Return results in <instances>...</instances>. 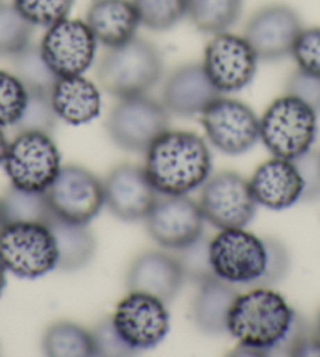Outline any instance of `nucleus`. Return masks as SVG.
<instances>
[{
    "label": "nucleus",
    "instance_id": "f8f14e48",
    "mask_svg": "<svg viewBox=\"0 0 320 357\" xmlns=\"http://www.w3.org/2000/svg\"><path fill=\"white\" fill-rule=\"evenodd\" d=\"M257 55L243 36L230 32L214 35L205 49L206 75L221 95L250 85L257 70Z\"/></svg>",
    "mask_w": 320,
    "mask_h": 357
},
{
    "label": "nucleus",
    "instance_id": "c85d7f7f",
    "mask_svg": "<svg viewBox=\"0 0 320 357\" xmlns=\"http://www.w3.org/2000/svg\"><path fill=\"white\" fill-rule=\"evenodd\" d=\"M33 26L13 3L0 2V57H15L30 45Z\"/></svg>",
    "mask_w": 320,
    "mask_h": 357
},
{
    "label": "nucleus",
    "instance_id": "0eeeda50",
    "mask_svg": "<svg viewBox=\"0 0 320 357\" xmlns=\"http://www.w3.org/2000/svg\"><path fill=\"white\" fill-rule=\"evenodd\" d=\"M60 151L51 134L17 132L8 144L3 167L11 186L46 192L61 169Z\"/></svg>",
    "mask_w": 320,
    "mask_h": 357
},
{
    "label": "nucleus",
    "instance_id": "4468645a",
    "mask_svg": "<svg viewBox=\"0 0 320 357\" xmlns=\"http://www.w3.org/2000/svg\"><path fill=\"white\" fill-rule=\"evenodd\" d=\"M97 41L87 22L63 20L47 27L41 52L58 77L82 76L93 63Z\"/></svg>",
    "mask_w": 320,
    "mask_h": 357
},
{
    "label": "nucleus",
    "instance_id": "79ce46f5",
    "mask_svg": "<svg viewBox=\"0 0 320 357\" xmlns=\"http://www.w3.org/2000/svg\"><path fill=\"white\" fill-rule=\"evenodd\" d=\"M314 335L317 337V340L320 342V312L317 315V321H316V329H314Z\"/></svg>",
    "mask_w": 320,
    "mask_h": 357
},
{
    "label": "nucleus",
    "instance_id": "dca6fc26",
    "mask_svg": "<svg viewBox=\"0 0 320 357\" xmlns=\"http://www.w3.org/2000/svg\"><path fill=\"white\" fill-rule=\"evenodd\" d=\"M205 216L200 203L187 195H163L146 216V229L159 245L179 250L202 235Z\"/></svg>",
    "mask_w": 320,
    "mask_h": 357
},
{
    "label": "nucleus",
    "instance_id": "58836bf2",
    "mask_svg": "<svg viewBox=\"0 0 320 357\" xmlns=\"http://www.w3.org/2000/svg\"><path fill=\"white\" fill-rule=\"evenodd\" d=\"M7 150H8V140L5 137V132L2 126H0V165L3 164L5 156H7Z\"/></svg>",
    "mask_w": 320,
    "mask_h": 357
},
{
    "label": "nucleus",
    "instance_id": "423d86ee",
    "mask_svg": "<svg viewBox=\"0 0 320 357\" xmlns=\"http://www.w3.org/2000/svg\"><path fill=\"white\" fill-rule=\"evenodd\" d=\"M0 263L7 273L22 279H38L58 264V250L45 224H7L0 233Z\"/></svg>",
    "mask_w": 320,
    "mask_h": 357
},
{
    "label": "nucleus",
    "instance_id": "7c9ffc66",
    "mask_svg": "<svg viewBox=\"0 0 320 357\" xmlns=\"http://www.w3.org/2000/svg\"><path fill=\"white\" fill-rule=\"evenodd\" d=\"M176 252V260L182 269L184 279L200 285L217 277L211 261V241L205 235Z\"/></svg>",
    "mask_w": 320,
    "mask_h": 357
},
{
    "label": "nucleus",
    "instance_id": "cd10ccee",
    "mask_svg": "<svg viewBox=\"0 0 320 357\" xmlns=\"http://www.w3.org/2000/svg\"><path fill=\"white\" fill-rule=\"evenodd\" d=\"M15 75L29 93H52L58 76L47 65L40 46L29 45L13 57Z\"/></svg>",
    "mask_w": 320,
    "mask_h": 357
},
{
    "label": "nucleus",
    "instance_id": "a19ab883",
    "mask_svg": "<svg viewBox=\"0 0 320 357\" xmlns=\"http://www.w3.org/2000/svg\"><path fill=\"white\" fill-rule=\"evenodd\" d=\"M7 225V219H5V213H3V206H2V200H0V233Z\"/></svg>",
    "mask_w": 320,
    "mask_h": 357
},
{
    "label": "nucleus",
    "instance_id": "f03ea898",
    "mask_svg": "<svg viewBox=\"0 0 320 357\" xmlns=\"http://www.w3.org/2000/svg\"><path fill=\"white\" fill-rule=\"evenodd\" d=\"M211 170V151L195 132L165 131L146 151L145 172L163 195H187L207 181Z\"/></svg>",
    "mask_w": 320,
    "mask_h": 357
},
{
    "label": "nucleus",
    "instance_id": "f3484780",
    "mask_svg": "<svg viewBox=\"0 0 320 357\" xmlns=\"http://www.w3.org/2000/svg\"><path fill=\"white\" fill-rule=\"evenodd\" d=\"M157 194L145 167L140 165H116L104 181L107 208L113 216L126 222L146 219L159 199Z\"/></svg>",
    "mask_w": 320,
    "mask_h": 357
},
{
    "label": "nucleus",
    "instance_id": "2f4dec72",
    "mask_svg": "<svg viewBox=\"0 0 320 357\" xmlns=\"http://www.w3.org/2000/svg\"><path fill=\"white\" fill-rule=\"evenodd\" d=\"M51 93H29L26 107L15 128L17 132H45L52 134L57 125Z\"/></svg>",
    "mask_w": 320,
    "mask_h": 357
},
{
    "label": "nucleus",
    "instance_id": "f257e3e1",
    "mask_svg": "<svg viewBox=\"0 0 320 357\" xmlns=\"http://www.w3.org/2000/svg\"><path fill=\"white\" fill-rule=\"evenodd\" d=\"M211 261L220 279L257 288L276 285L287 274L291 258L278 239L227 229L211 241Z\"/></svg>",
    "mask_w": 320,
    "mask_h": 357
},
{
    "label": "nucleus",
    "instance_id": "6ab92c4d",
    "mask_svg": "<svg viewBox=\"0 0 320 357\" xmlns=\"http://www.w3.org/2000/svg\"><path fill=\"white\" fill-rule=\"evenodd\" d=\"M184 280L176 257L151 250L135 258L127 271L126 285L129 291L151 294L168 304L179 293Z\"/></svg>",
    "mask_w": 320,
    "mask_h": 357
},
{
    "label": "nucleus",
    "instance_id": "4c0bfd02",
    "mask_svg": "<svg viewBox=\"0 0 320 357\" xmlns=\"http://www.w3.org/2000/svg\"><path fill=\"white\" fill-rule=\"evenodd\" d=\"M305 183V190L301 199L314 200L320 197V155L314 151H306L305 155L294 159Z\"/></svg>",
    "mask_w": 320,
    "mask_h": 357
},
{
    "label": "nucleus",
    "instance_id": "f704fd0d",
    "mask_svg": "<svg viewBox=\"0 0 320 357\" xmlns=\"http://www.w3.org/2000/svg\"><path fill=\"white\" fill-rule=\"evenodd\" d=\"M291 55L298 70L320 76V27L301 30Z\"/></svg>",
    "mask_w": 320,
    "mask_h": 357
},
{
    "label": "nucleus",
    "instance_id": "bb28decb",
    "mask_svg": "<svg viewBox=\"0 0 320 357\" xmlns=\"http://www.w3.org/2000/svg\"><path fill=\"white\" fill-rule=\"evenodd\" d=\"M0 200H2L7 224L32 222L47 225L54 218L46 192L11 186Z\"/></svg>",
    "mask_w": 320,
    "mask_h": 357
},
{
    "label": "nucleus",
    "instance_id": "aec40b11",
    "mask_svg": "<svg viewBox=\"0 0 320 357\" xmlns=\"http://www.w3.org/2000/svg\"><path fill=\"white\" fill-rule=\"evenodd\" d=\"M257 202L273 211L291 208L303 197L305 183L294 161L273 158L256 169L250 180Z\"/></svg>",
    "mask_w": 320,
    "mask_h": 357
},
{
    "label": "nucleus",
    "instance_id": "e433bc0d",
    "mask_svg": "<svg viewBox=\"0 0 320 357\" xmlns=\"http://www.w3.org/2000/svg\"><path fill=\"white\" fill-rule=\"evenodd\" d=\"M286 93L298 98L320 115V76L310 75L297 68V71L287 79Z\"/></svg>",
    "mask_w": 320,
    "mask_h": 357
},
{
    "label": "nucleus",
    "instance_id": "a211bd4d",
    "mask_svg": "<svg viewBox=\"0 0 320 357\" xmlns=\"http://www.w3.org/2000/svg\"><path fill=\"white\" fill-rule=\"evenodd\" d=\"M221 93L214 87L202 63L182 65L171 73L162 90V104L177 116L201 115Z\"/></svg>",
    "mask_w": 320,
    "mask_h": 357
},
{
    "label": "nucleus",
    "instance_id": "c756f323",
    "mask_svg": "<svg viewBox=\"0 0 320 357\" xmlns=\"http://www.w3.org/2000/svg\"><path fill=\"white\" fill-rule=\"evenodd\" d=\"M145 27L162 32L187 16L189 0H132Z\"/></svg>",
    "mask_w": 320,
    "mask_h": 357
},
{
    "label": "nucleus",
    "instance_id": "393cba45",
    "mask_svg": "<svg viewBox=\"0 0 320 357\" xmlns=\"http://www.w3.org/2000/svg\"><path fill=\"white\" fill-rule=\"evenodd\" d=\"M243 0H189L187 16L202 33L227 32L242 15Z\"/></svg>",
    "mask_w": 320,
    "mask_h": 357
},
{
    "label": "nucleus",
    "instance_id": "473e14b6",
    "mask_svg": "<svg viewBox=\"0 0 320 357\" xmlns=\"http://www.w3.org/2000/svg\"><path fill=\"white\" fill-rule=\"evenodd\" d=\"M29 91L15 73L0 70V126H15L21 119Z\"/></svg>",
    "mask_w": 320,
    "mask_h": 357
},
{
    "label": "nucleus",
    "instance_id": "c9c22d12",
    "mask_svg": "<svg viewBox=\"0 0 320 357\" xmlns=\"http://www.w3.org/2000/svg\"><path fill=\"white\" fill-rule=\"evenodd\" d=\"M95 340L96 356H110V357H127L134 356L137 351L129 347L122 340L120 332L116 331L112 318H106L95 326L91 331Z\"/></svg>",
    "mask_w": 320,
    "mask_h": 357
},
{
    "label": "nucleus",
    "instance_id": "39448f33",
    "mask_svg": "<svg viewBox=\"0 0 320 357\" xmlns=\"http://www.w3.org/2000/svg\"><path fill=\"white\" fill-rule=\"evenodd\" d=\"M317 137V114L298 98L275 100L259 120V139L273 158L294 159L305 155Z\"/></svg>",
    "mask_w": 320,
    "mask_h": 357
},
{
    "label": "nucleus",
    "instance_id": "412c9836",
    "mask_svg": "<svg viewBox=\"0 0 320 357\" xmlns=\"http://www.w3.org/2000/svg\"><path fill=\"white\" fill-rule=\"evenodd\" d=\"M85 22L96 41L110 49L135 38L140 17L132 0H93Z\"/></svg>",
    "mask_w": 320,
    "mask_h": 357
},
{
    "label": "nucleus",
    "instance_id": "ddd939ff",
    "mask_svg": "<svg viewBox=\"0 0 320 357\" xmlns=\"http://www.w3.org/2000/svg\"><path fill=\"white\" fill-rule=\"evenodd\" d=\"M112 321L122 340L135 351L157 347L170 331L165 303L146 293L129 291L116 305Z\"/></svg>",
    "mask_w": 320,
    "mask_h": 357
},
{
    "label": "nucleus",
    "instance_id": "72a5a7b5",
    "mask_svg": "<svg viewBox=\"0 0 320 357\" xmlns=\"http://www.w3.org/2000/svg\"><path fill=\"white\" fill-rule=\"evenodd\" d=\"M13 5L32 26L51 27L66 20L74 0H13Z\"/></svg>",
    "mask_w": 320,
    "mask_h": 357
},
{
    "label": "nucleus",
    "instance_id": "9b49d317",
    "mask_svg": "<svg viewBox=\"0 0 320 357\" xmlns=\"http://www.w3.org/2000/svg\"><path fill=\"white\" fill-rule=\"evenodd\" d=\"M46 194L55 216L77 224L91 222L106 203L104 183L79 165L61 167Z\"/></svg>",
    "mask_w": 320,
    "mask_h": 357
},
{
    "label": "nucleus",
    "instance_id": "20e7f679",
    "mask_svg": "<svg viewBox=\"0 0 320 357\" xmlns=\"http://www.w3.org/2000/svg\"><path fill=\"white\" fill-rule=\"evenodd\" d=\"M163 75V60L151 41L132 38L110 47L97 65V82L109 95L131 98L146 95Z\"/></svg>",
    "mask_w": 320,
    "mask_h": 357
},
{
    "label": "nucleus",
    "instance_id": "1a4fd4ad",
    "mask_svg": "<svg viewBox=\"0 0 320 357\" xmlns=\"http://www.w3.org/2000/svg\"><path fill=\"white\" fill-rule=\"evenodd\" d=\"M198 203L205 219L220 230L245 229L253 220L257 206L250 181L234 172L209 176Z\"/></svg>",
    "mask_w": 320,
    "mask_h": 357
},
{
    "label": "nucleus",
    "instance_id": "9d476101",
    "mask_svg": "<svg viewBox=\"0 0 320 357\" xmlns=\"http://www.w3.org/2000/svg\"><path fill=\"white\" fill-rule=\"evenodd\" d=\"M201 123L211 144L226 155H242L259 140V119L242 101L218 96L202 110Z\"/></svg>",
    "mask_w": 320,
    "mask_h": 357
},
{
    "label": "nucleus",
    "instance_id": "a878e982",
    "mask_svg": "<svg viewBox=\"0 0 320 357\" xmlns=\"http://www.w3.org/2000/svg\"><path fill=\"white\" fill-rule=\"evenodd\" d=\"M42 349L51 357L96 356L91 332L71 321L52 324L42 337Z\"/></svg>",
    "mask_w": 320,
    "mask_h": 357
},
{
    "label": "nucleus",
    "instance_id": "5701e85b",
    "mask_svg": "<svg viewBox=\"0 0 320 357\" xmlns=\"http://www.w3.org/2000/svg\"><path fill=\"white\" fill-rule=\"evenodd\" d=\"M237 296L239 291L232 283L220 277L200 283L192 305L195 324L206 334H225L227 332V315Z\"/></svg>",
    "mask_w": 320,
    "mask_h": 357
},
{
    "label": "nucleus",
    "instance_id": "ea45409f",
    "mask_svg": "<svg viewBox=\"0 0 320 357\" xmlns=\"http://www.w3.org/2000/svg\"><path fill=\"white\" fill-rule=\"evenodd\" d=\"M5 285H7V269L2 263H0V296H2V293L5 290Z\"/></svg>",
    "mask_w": 320,
    "mask_h": 357
},
{
    "label": "nucleus",
    "instance_id": "b1692460",
    "mask_svg": "<svg viewBox=\"0 0 320 357\" xmlns=\"http://www.w3.org/2000/svg\"><path fill=\"white\" fill-rule=\"evenodd\" d=\"M51 229L58 250L57 268L63 271H77L87 266L93 260L96 252V239L88 229V224L70 222L54 214Z\"/></svg>",
    "mask_w": 320,
    "mask_h": 357
},
{
    "label": "nucleus",
    "instance_id": "7ed1b4c3",
    "mask_svg": "<svg viewBox=\"0 0 320 357\" xmlns=\"http://www.w3.org/2000/svg\"><path fill=\"white\" fill-rule=\"evenodd\" d=\"M295 312L280 293L269 287L239 294L227 315V334L240 344L270 356L291 328Z\"/></svg>",
    "mask_w": 320,
    "mask_h": 357
},
{
    "label": "nucleus",
    "instance_id": "6e6552de",
    "mask_svg": "<svg viewBox=\"0 0 320 357\" xmlns=\"http://www.w3.org/2000/svg\"><path fill=\"white\" fill-rule=\"evenodd\" d=\"M168 110L147 95L121 98L107 119L110 139L134 153H146L154 140L168 131Z\"/></svg>",
    "mask_w": 320,
    "mask_h": 357
},
{
    "label": "nucleus",
    "instance_id": "4be33fe9",
    "mask_svg": "<svg viewBox=\"0 0 320 357\" xmlns=\"http://www.w3.org/2000/svg\"><path fill=\"white\" fill-rule=\"evenodd\" d=\"M51 100L55 114L67 125H87L101 112V91L83 75L58 77Z\"/></svg>",
    "mask_w": 320,
    "mask_h": 357
},
{
    "label": "nucleus",
    "instance_id": "2eb2a0df",
    "mask_svg": "<svg viewBox=\"0 0 320 357\" xmlns=\"http://www.w3.org/2000/svg\"><path fill=\"white\" fill-rule=\"evenodd\" d=\"M303 26L297 11L285 3L266 5L250 17L243 38L262 61H276L292 54Z\"/></svg>",
    "mask_w": 320,
    "mask_h": 357
}]
</instances>
